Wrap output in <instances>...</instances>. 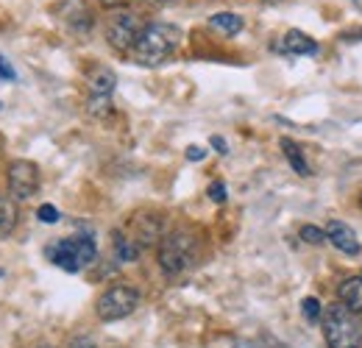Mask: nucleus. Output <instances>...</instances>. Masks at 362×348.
<instances>
[{"instance_id":"1","label":"nucleus","mask_w":362,"mask_h":348,"mask_svg":"<svg viewBox=\"0 0 362 348\" xmlns=\"http://www.w3.org/2000/svg\"><path fill=\"white\" fill-rule=\"evenodd\" d=\"M181 42V28L173 23H148L134 45V59L145 67H156L168 62Z\"/></svg>"},{"instance_id":"2","label":"nucleus","mask_w":362,"mask_h":348,"mask_svg":"<svg viewBox=\"0 0 362 348\" xmlns=\"http://www.w3.org/2000/svg\"><path fill=\"white\" fill-rule=\"evenodd\" d=\"M323 337L329 348H360L362 346V323L357 312L346 309L343 304L329 306L323 318Z\"/></svg>"},{"instance_id":"3","label":"nucleus","mask_w":362,"mask_h":348,"mask_svg":"<svg viewBox=\"0 0 362 348\" xmlns=\"http://www.w3.org/2000/svg\"><path fill=\"white\" fill-rule=\"evenodd\" d=\"M98 257V245L90 234H76V237H64L50 248V260L67 273H78L87 265H92Z\"/></svg>"},{"instance_id":"4","label":"nucleus","mask_w":362,"mask_h":348,"mask_svg":"<svg viewBox=\"0 0 362 348\" xmlns=\"http://www.w3.org/2000/svg\"><path fill=\"white\" fill-rule=\"evenodd\" d=\"M195 260V240L187 231H170L159 243V265L168 276H176Z\"/></svg>"},{"instance_id":"5","label":"nucleus","mask_w":362,"mask_h":348,"mask_svg":"<svg viewBox=\"0 0 362 348\" xmlns=\"http://www.w3.org/2000/svg\"><path fill=\"white\" fill-rule=\"evenodd\" d=\"M136 304H139V293H136L134 287L115 284V287H109V290L98 298V306H95V309H98V318H100V320L112 323V320L129 318L136 309Z\"/></svg>"},{"instance_id":"6","label":"nucleus","mask_w":362,"mask_h":348,"mask_svg":"<svg viewBox=\"0 0 362 348\" xmlns=\"http://www.w3.org/2000/svg\"><path fill=\"white\" fill-rule=\"evenodd\" d=\"M142 28H145V23H142L136 14L120 11V14H115V17L109 20V25H106V40H109V45H112L115 50L129 53V50H134Z\"/></svg>"},{"instance_id":"7","label":"nucleus","mask_w":362,"mask_h":348,"mask_svg":"<svg viewBox=\"0 0 362 348\" xmlns=\"http://www.w3.org/2000/svg\"><path fill=\"white\" fill-rule=\"evenodd\" d=\"M6 178H8V192L17 201H28L40 192V168L28 159L11 162L8 170H6Z\"/></svg>"},{"instance_id":"8","label":"nucleus","mask_w":362,"mask_h":348,"mask_svg":"<svg viewBox=\"0 0 362 348\" xmlns=\"http://www.w3.org/2000/svg\"><path fill=\"white\" fill-rule=\"evenodd\" d=\"M112 89H115V73L106 67H98L90 76V115L103 117L112 109Z\"/></svg>"},{"instance_id":"9","label":"nucleus","mask_w":362,"mask_h":348,"mask_svg":"<svg viewBox=\"0 0 362 348\" xmlns=\"http://www.w3.org/2000/svg\"><path fill=\"white\" fill-rule=\"evenodd\" d=\"M326 240H329L337 251H343V254H349V257H357L362 251L354 228H351L349 223H343V220H329V226H326Z\"/></svg>"},{"instance_id":"10","label":"nucleus","mask_w":362,"mask_h":348,"mask_svg":"<svg viewBox=\"0 0 362 348\" xmlns=\"http://www.w3.org/2000/svg\"><path fill=\"white\" fill-rule=\"evenodd\" d=\"M279 50L284 53V56H313L317 53V42L313 37H307L304 31H287L284 37H281V42H279Z\"/></svg>"},{"instance_id":"11","label":"nucleus","mask_w":362,"mask_h":348,"mask_svg":"<svg viewBox=\"0 0 362 348\" xmlns=\"http://www.w3.org/2000/svg\"><path fill=\"white\" fill-rule=\"evenodd\" d=\"M337 298H340V304L346 306V309H351V312L360 315L362 312V276H351V279L340 282Z\"/></svg>"},{"instance_id":"12","label":"nucleus","mask_w":362,"mask_h":348,"mask_svg":"<svg viewBox=\"0 0 362 348\" xmlns=\"http://www.w3.org/2000/svg\"><path fill=\"white\" fill-rule=\"evenodd\" d=\"M209 28L221 31L223 37H234V34L243 31V17L234 14V11H218V14L209 17Z\"/></svg>"},{"instance_id":"13","label":"nucleus","mask_w":362,"mask_h":348,"mask_svg":"<svg viewBox=\"0 0 362 348\" xmlns=\"http://www.w3.org/2000/svg\"><path fill=\"white\" fill-rule=\"evenodd\" d=\"M281 151H284V156H287V162H290V168L296 170L298 175H310V165H307V159H304V153H301V148L293 142V139H281Z\"/></svg>"},{"instance_id":"14","label":"nucleus","mask_w":362,"mask_h":348,"mask_svg":"<svg viewBox=\"0 0 362 348\" xmlns=\"http://www.w3.org/2000/svg\"><path fill=\"white\" fill-rule=\"evenodd\" d=\"M17 226V207L8 198H0V237L11 234Z\"/></svg>"},{"instance_id":"15","label":"nucleus","mask_w":362,"mask_h":348,"mask_svg":"<svg viewBox=\"0 0 362 348\" xmlns=\"http://www.w3.org/2000/svg\"><path fill=\"white\" fill-rule=\"evenodd\" d=\"M301 240L304 243H313V245H320V243H326V231L317 228V226H304L301 228Z\"/></svg>"},{"instance_id":"16","label":"nucleus","mask_w":362,"mask_h":348,"mask_svg":"<svg viewBox=\"0 0 362 348\" xmlns=\"http://www.w3.org/2000/svg\"><path fill=\"white\" fill-rule=\"evenodd\" d=\"M301 312H304L307 320L317 323V320H320V301H317V298H304V301H301Z\"/></svg>"},{"instance_id":"17","label":"nucleus","mask_w":362,"mask_h":348,"mask_svg":"<svg viewBox=\"0 0 362 348\" xmlns=\"http://www.w3.org/2000/svg\"><path fill=\"white\" fill-rule=\"evenodd\" d=\"M37 215H40L42 223H56V220H59V209H56V207H50V204H45V207H40V209H37Z\"/></svg>"},{"instance_id":"18","label":"nucleus","mask_w":362,"mask_h":348,"mask_svg":"<svg viewBox=\"0 0 362 348\" xmlns=\"http://www.w3.org/2000/svg\"><path fill=\"white\" fill-rule=\"evenodd\" d=\"M209 198H212L215 204H223V201H226V187H223V181H215V184L209 187Z\"/></svg>"},{"instance_id":"19","label":"nucleus","mask_w":362,"mask_h":348,"mask_svg":"<svg viewBox=\"0 0 362 348\" xmlns=\"http://www.w3.org/2000/svg\"><path fill=\"white\" fill-rule=\"evenodd\" d=\"M0 79H3V81H14V79H17L14 67H11V64H8L3 56H0Z\"/></svg>"},{"instance_id":"20","label":"nucleus","mask_w":362,"mask_h":348,"mask_svg":"<svg viewBox=\"0 0 362 348\" xmlns=\"http://www.w3.org/2000/svg\"><path fill=\"white\" fill-rule=\"evenodd\" d=\"M204 156H206L204 148H198V145H189V148H187V159H189V162H201Z\"/></svg>"},{"instance_id":"21","label":"nucleus","mask_w":362,"mask_h":348,"mask_svg":"<svg viewBox=\"0 0 362 348\" xmlns=\"http://www.w3.org/2000/svg\"><path fill=\"white\" fill-rule=\"evenodd\" d=\"M70 348H98V346H95V340H92V337H76Z\"/></svg>"},{"instance_id":"22","label":"nucleus","mask_w":362,"mask_h":348,"mask_svg":"<svg viewBox=\"0 0 362 348\" xmlns=\"http://www.w3.org/2000/svg\"><path fill=\"white\" fill-rule=\"evenodd\" d=\"M132 0H100V6L103 8H123V6H129Z\"/></svg>"},{"instance_id":"23","label":"nucleus","mask_w":362,"mask_h":348,"mask_svg":"<svg viewBox=\"0 0 362 348\" xmlns=\"http://www.w3.org/2000/svg\"><path fill=\"white\" fill-rule=\"evenodd\" d=\"M212 145H215V148H218L221 153H226V151H228V148H226V139H223V137H212Z\"/></svg>"},{"instance_id":"24","label":"nucleus","mask_w":362,"mask_h":348,"mask_svg":"<svg viewBox=\"0 0 362 348\" xmlns=\"http://www.w3.org/2000/svg\"><path fill=\"white\" fill-rule=\"evenodd\" d=\"M351 3H354V6H357V8H362V0H351Z\"/></svg>"},{"instance_id":"25","label":"nucleus","mask_w":362,"mask_h":348,"mask_svg":"<svg viewBox=\"0 0 362 348\" xmlns=\"http://www.w3.org/2000/svg\"><path fill=\"white\" fill-rule=\"evenodd\" d=\"M151 3H165V0H151Z\"/></svg>"},{"instance_id":"26","label":"nucleus","mask_w":362,"mask_h":348,"mask_svg":"<svg viewBox=\"0 0 362 348\" xmlns=\"http://www.w3.org/2000/svg\"><path fill=\"white\" fill-rule=\"evenodd\" d=\"M40 348H50V346H40Z\"/></svg>"},{"instance_id":"27","label":"nucleus","mask_w":362,"mask_h":348,"mask_svg":"<svg viewBox=\"0 0 362 348\" xmlns=\"http://www.w3.org/2000/svg\"><path fill=\"white\" fill-rule=\"evenodd\" d=\"M360 204H362V198H360Z\"/></svg>"}]
</instances>
